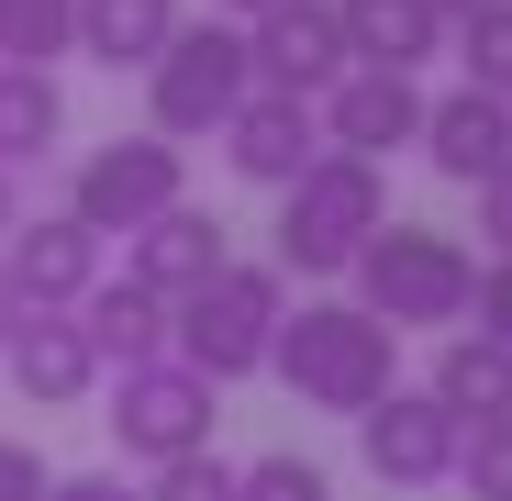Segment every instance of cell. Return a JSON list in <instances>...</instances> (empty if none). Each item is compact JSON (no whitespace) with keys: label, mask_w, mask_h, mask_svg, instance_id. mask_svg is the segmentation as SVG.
<instances>
[{"label":"cell","mask_w":512,"mask_h":501,"mask_svg":"<svg viewBox=\"0 0 512 501\" xmlns=\"http://www.w3.org/2000/svg\"><path fill=\"white\" fill-rule=\"evenodd\" d=\"M268 368L290 379V401H301V412H346V424H357L368 401H390V390H401V334H390L357 290H346V301H301V312L279 323Z\"/></svg>","instance_id":"cell-1"},{"label":"cell","mask_w":512,"mask_h":501,"mask_svg":"<svg viewBox=\"0 0 512 501\" xmlns=\"http://www.w3.org/2000/svg\"><path fill=\"white\" fill-rule=\"evenodd\" d=\"M379 223H390L379 167L323 145V156L301 167V179L279 190V223H268L279 245H268V268H279V279H346V268L368 257V234H379Z\"/></svg>","instance_id":"cell-2"},{"label":"cell","mask_w":512,"mask_h":501,"mask_svg":"<svg viewBox=\"0 0 512 501\" xmlns=\"http://www.w3.org/2000/svg\"><path fill=\"white\" fill-rule=\"evenodd\" d=\"M346 279H357V301H368L390 334H457V323L479 312L468 234H435V223H379L368 257H357Z\"/></svg>","instance_id":"cell-3"},{"label":"cell","mask_w":512,"mask_h":501,"mask_svg":"<svg viewBox=\"0 0 512 501\" xmlns=\"http://www.w3.org/2000/svg\"><path fill=\"white\" fill-rule=\"evenodd\" d=\"M279 323H290V279H279L268 257H223V279L179 301V346H167V357H179V368H201L212 390H234V379H256V368H268Z\"/></svg>","instance_id":"cell-4"},{"label":"cell","mask_w":512,"mask_h":501,"mask_svg":"<svg viewBox=\"0 0 512 501\" xmlns=\"http://www.w3.org/2000/svg\"><path fill=\"white\" fill-rule=\"evenodd\" d=\"M256 90V56H245V23H179L167 34V56L145 67V134L167 145H201L245 112Z\"/></svg>","instance_id":"cell-5"},{"label":"cell","mask_w":512,"mask_h":501,"mask_svg":"<svg viewBox=\"0 0 512 501\" xmlns=\"http://www.w3.org/2000/svg\"><path fill=\"white\" fill-rule=\"evenodd\" d=\"M190 201V145H167V134H112L78 156V179H67V212L90 223L101 245L112 234H145L156 212H179Z\"/></svg>","instance_id":"cell-6"},{"label":"cell","mask_w":512,"mask_h":501,"mask_svg":"<svg viewBox=\"0 0 512 501\" xmlns=\"http://www.w3.org/2000/svg\"><path fill=\"white\" fill-rule=\"evenodd\" d=\"M101 390H112L101 424H112V446H123L134 468H167V457H201V446H212V401H223V390H212L201 368L145 357V368H112Z\"/></svg>","instance_id":"cell-7"},{"label":"cell","mask_w":512,"mask_h":501,"mask_svg":"<svg viewBox=\"0 0 512 501\" xmlns=\"http://www.w3.org/2000/svg\"><path fill=\"white\" fill-rule=\"evenodd\" d=\"M457 446H468V424H457L435 390H390V401L357 412V457H368V479H390V490H446V479H457Z\"/></svg>","instance_id":"cell-8"},{"label":"cell","mask_w":512,"mask_h":501,"mask_svg":"<svg viewBox=\"0 0 512 501\" xmlns=\"http://www.w3.org/2000/svg\"><path fill=\"white\" fill-rule=\"evenodd\" d=\"M312 112H323V145L334 156H368L379 167V156L423 145V112H435V101H423V78H401V67H346Z\"/></svg>","instance_id":"cell-9"},{"label":"cell","mask_w":512,"mask_h":501,"mask_svg":"<svg viewBox=\"0 0 512 501\" xmlns=\"http://www.w3.org/2000/svg\"><path fill=\"white\" fill-rule=\"evenodd\" d=\"M245 56H256V90H301V101H323L334 78L357 67L334 0H268V12L245 23Z\"/></svg>","instance_id":"cell-10"},{"label":"cell","mask_w":512,"mask_h":501,"mask_svg":"<svg viewBox=\"0 0 512 501\" xmlns=\"http://www.w3.org/2000/svg\"><path fill=\"white\" fill-rule=\"evenodd\" d=\"M0 368H12V390L34 401V412H78L112 368L90 357V334H78V312H45V301H23V323H12V346H0Z\"/></svg>","instance_id":"cell-11"},{"label":"cell","mask_w":512,"mask_h":501,"mask_svg":"<svg viewBox=\"0 0 512 501\" xmlns=\"http://www.w3.org/2000/svg\"><path fill=\"white\" fill-rule=\"evenodd\" d=\"M0 268H12V290H23V301L78 312V301L101 290V234L78 223V212H23V223H12V245H0Z\"/></svg>","instance_id":"cell-12"},{"label":"cell","mask_w":512,"mask_h":501,"mask_svg":"<svg viewBox=\"0 0 512 501\" xmlns=\"http://www.w3.org/2000/svg\"><path fill=\"white\" fill-rule=\"evenodd\" d=\"M312 156H323V112L301 90H245V112L223 123V167L256 179V190H290Z\"/></svg>","instance_id":"cell-13"},{"label":"cell","mask_w":512,"mask_h":501,"mask_svg":"<svg viewBox=\"0 0 512 501\" xmlns=\"http://www.w3.org/2000/svg\"><path fill=\"white\" fill-rule=\"evenodd\" d=\"M223 223L201 212V201H179V212H156L145 234H123V279L134 290H156V301H190V290H212L223 279Z\"/></svg>","instance_id":"cell-14"},{"label":"cell","mask_w":512,"mask_h":501,"mask_svg":"<svg viewBox=\"0 0 512 501\" xmlns=\"http://www.w3.org/2000/svg\"><path fill=\"white\" fill-rule=\"evenodd\" d=\"M423 156H435V179H457V190L501 179V167H512V101H490V90H446L435 112H423Z\"/></svg>","instance_id":"cell-15"},{"label":"cell","mask_w":512,"mask_h":501,"mask_svg":"<svg viewBox=\"0 0 512 501\" xmlns=\"http://www.w3.org/2000/svg\"><path fill=\"white\" fill-rule=\"evenodd\" d=\"M78 334H90V357H101V368H145V357L179 346V301H156V290H134V279L101 268V290L78 301Z\"/></svg>","instance_id":"cell-16"},{"label":"cell","mask_w":512,"mask_h":501,"mask_svg":"<svg viewBox=\"0 0 512 501\" xmlns=\"http://www.w3.org/2000/svg\"><path fill=\"white\" fill-rule=\"evenodd\" d=\"M334 23H346L357 67H401V78H423V56H446V34H457L435 0H334Z\"/></svg>","instance_id":"cell-17"},{"label":"cell","mask_w":512,"mask_h":501,"mask_svg":"<svg viewBox=\"0 0 512 501\" xmlns=\"http://www.w3.org/2000/svg\"><path fill=\"white\" fill-rule=\"evenodd\" d=\"M423 390H435L468 435H479V424H512V346H501V334H479V323H457Z\"/></svg>","instance_id":"cell-18"},{"label":"cell","mask_w":512,"mask_h":501,"mask_svg":"<svg viewBox=\"0 0 512 501\" xmlns=\"http://www.w3.org/2000/svg\"><path fill=\"white\" fill-rule=\"evenodd\" d=\"M179 23H190L179 0H78V56L112 67V78H123V67L145 78V67L167 56V34H179Z\"/></svg>","instance_id":"cell-19"},{"label":"cell","mask_w":512,"mask_h":501,"mask_svg":"<svg viewBox=\"0 0 512 501\" xmlns=\"http://www.w3.org/2000/svg\"><path fill=\"white\" fill-rule=\"evenodd\" d=\"M67 145V90H56V67H0V167H23Z\"/></svg>","instance_id":"cell-20"},{"label":"cell","mask_w":512,"mask_h":501,"mask_svg":"<svg viewBox=\"0 0 512 501\" xmlns=\"http://www.w3.org/2000/svg\"><path fill=\"white\" fill-rule=\"evenodd\" d=\"M78 56V0H0V67H56Z\"/></svg>","instance_id":"cell-21"},{"label":"cell","mask_w":512,"mask_h":501,"mask_svg":"<svg viewBox=\"0 0 512 501\" xmlns=\"http://www.w3.org/2000/svg\"><path fill=\"white\" fill-rule=\"evenodd\" d=\"M457 67H468V90L512 101V0H479V12H457Z\"/></svg>","instance_id":"cell-22"},{"label":"cell","mask_w":512,"mask_h":501,"mask_svg":"<svg viewBox=\"0 0 512 501\" xmlns=\"http://www.w3.org/2000/svg\"><path fill=\"white\" fill-rule=\"evenodd\" d=\"M234 501H334V479L279 446V457H245V468H234Z\"/></svg>","instance_id":"cell-23"},{"label":"cell","mask_w":512,"mask_h":501,"mask_svg":"<svg viewBox=\"0 0 512 501\" xmlns=\"http://www.w3.org/2000/svg\"><path fill=\"white\" fill-rule=\"evenodd\" d=\"M145 501H234V457H167V468H145Z\"/></svg>","instance_id":"cell-24"},{"label":"cell","mask_w":512,"mask_h":501,"mask_svg":"<svg viewBox=\"0 0 512 501\" xmlns=\"http://www.w3.org/2000/svg\"><path fill=\"white\" fill-rule=\"evenodd\" d=\"M457 490H468V501H512V424H479V435L457 446Z\"/></svg>","instance_id":"cell-25"},{"label":"cell","mask_w":512,"mask_h":501,"mask_svg":"<svg viewBox=\"0 0 512 501\" xmlns=\"http://www.w3.org/2000/svg\"><path fill=\"white\" fill-rule=\"evenodd\" d=\"M45 490H56V468H45L23 435H0V501H45Z\"/></svg>","instance_id":"cell-26"},{"label":"cell","mask_w":512,"mask_h":501,"mask_svg":"<svg viewBox=\"0 0 512 501\" xmlns=\"http://www.w3.org/2000/svg\"><path fill=\"white\" fill-rule=\"evenodd\" d=\"M45 501H145V490H123V468H56Z\"/></svg>","instance_id":"cell-27"},{"label":"cell","mask_w":512,"mask_h":501,"mask_svg":"<svg viewBox=\"0 0 512 501\" xmlns=\"http://www.w3.org/2000/svg\"><path fill=\"white\" fill-rule=\"evenodd\" d=\"M479 334H501V346H512V257L479 268Z\"/></svg>","instance_id":"cell-28"},{"label":"cell","mask_w":512,"mask_h":501,"mask_svg":"<svg viewBox=\"0 0 512 501\" xmlns=\"http://www.w3.org/2000/svg\"><path fill=\"white\" fill-rule=\"evenodd\" d=\"M479 234H490V257H512V167L479 179Z\"/></svg>","instance_id":"cell-29"},{"label":"cell","mask_w":512,"mask_h":501,"mask_svg":"<svg viewBox=\"0 0 512 501\" xmlns=\"http://www.w3.org/2000/svg\"><path fill=\"white\" fill-rule=\"evenodd\" d=\"M12 223H23V179L0 167V245H12Z\"/></svg>","instance_id":"cell-30"},{"label":"cell","mask_w":512,"mask_h":501,"mask_svg":"<svg viewBox=\"0 0 512 501\" xmlns=\"http://www.w3.org/2000/svg\"><path fill=\"white\" fill-rule=\"evenodd\" d=\"M12 323H23V290H12V268H0V346H12Z\"/></svg>","instance_id":"cell-31"},{"label":"cell","mask_w":512,"mask_h":501,"mask_svg":"<svg viewBox=\"0 0 512 501\" xmlns=\"http://www.w3.org/2000/svg\"><path fill=\"white\" fill-rule=\"evenodd\" d=\"M256 12H268V0H212V23H256Z\"/></svg>","instance_id":"cell-32"},{"label":"cell","mask_w":512,"mask_h":501,"mask_svg":"<svg viewBox=\"0 0 512 501\" xmlns=\"http://www.w3.org/2000/svg\"><path fill=\"white\" fill-rule=\"evenodd\" d=\"M435 12H446V23H457V12H479V0H435Z\"/></svg>","instance_id":"cell-33"}]
</instances>
